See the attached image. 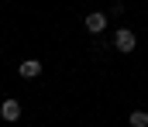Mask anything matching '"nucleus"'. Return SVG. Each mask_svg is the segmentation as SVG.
Masks as SVG:
<instances>
[{
  "label": "nucleus",
  "instance_id": "obj_2",
  "mask_svg": "<svg viewBox=\"0 0 148 127\" xmlns=\"http://www.w3.org/2000/svg\"><path fill=\"white\" fill-rule=\"evenodd\" d=\"M83 24H86V31H90V35H100V31L107 28V14H97V10H93V14H86V21H83Z\"/></svg>",
  "mask_w": 148,
  "mask_h": 127
},
{
  "label": "nucleus",
  "instance_id": "obj_1",
  "mask_svg": "<svg viewBox=\"0 0 148 127\" xmlns=\"http://www.w3.org/2000/svg\"><path fill=\"white\" fill-rule=\"evenodd\" d=\"M114 45H117V52H124V55H127V52H134V31H127V28H121V31H117V35H114Z\"/></svg>",
  "mask_w": 148,
  "mask_h": 127
},
{
  "label": "nucleus",
  "instance_id": "obj_4",
  "mask_svg": "<svg viewBox=\"0 0 148 127\" xmlns=\"http://www.w3.org/2000/svg\"><path fill=\"white\" fill-rule=\"evenodd\" d=\"M24 79H35V76H41V62L38 58H28V62H21V69H17Z\"/></svg>",
  "mask_w": 148,
  "mask_h": 127
},
{
  "label": "nucleus",
  "instance_id": "obj_5",
  "mask_svg": "<svg viewBox=\"0 0 148 127\" xmlns=\"http://www.w3.org/2000/svg\"><path fill=\"white\" fill-rule=\"evenodd\" d=\"M131 127H148V113L145 110H134L131 113Z\"/></svg>",
  "mask_w": 148,
  "mask_h": 127
},
{
  "label": "nucleus",
  "instance_id": "obj_3",
  "mask_svg": "<svg viewBox=\"0 0 148 127\" xmlns=\"http://www.w3.org/2000/svg\"><path fill=\"white\" fill-rule=\"evenodd\" d=\"M0 117L14 124V120L21 117V103H17V100H3V107H0Z\"/></svg>",
  "mask_w": 148,
  "mask_h": 127
}]
</instances>
